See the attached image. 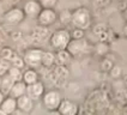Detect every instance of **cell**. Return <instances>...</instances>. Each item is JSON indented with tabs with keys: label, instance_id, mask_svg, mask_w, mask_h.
<instances>
[{
	"label": "cell",
	"instance_id": "6da1fadb",
	"mask_svg": "<svg viewBox=\"0 0 127 115\" xmlns=\"http://www.w3.org/2000/svg\"><path fill=\"white\" fill-rule=\"evenodd\" d=\"M92 16L89 8L86 7H78L72 12V25L73 28L88 30L91 28Z\"/></svg>",
	"mask_w": 127,
	"mask_h": 115
},
{
	"label": "cell",
	"instance_id": "7a4b0ae2",
	"mask_svg": "<svg viewBox=\"0 0 127 115\" xmlns=\"http://www.w3.org/2000/svg\"><path fill=\"white\" fill-rule=\"evenodd\" d=\"M71 40H72V36H71L70 31L66 29H60V30H57L52 34L49 42L52 48L55 52H58V50L66 49L68 43L71 42Z\"/></svg>",
	"mask_w": 127,
	"mask_h": 115
},
{
	"label": "cell",
	"instance_id": "3957f363",
	"mask_svg": "<svg viewBox=\"0 0 127 115\" xmlns=\"http://www.w3.org/2000/svg\"><path fill=\"white\" fill-rule=\"evenodd\" d=\"M66 49L70 52L73 58H78L90 53L91 46H90L88 40H85V37H83V38H72Z\"/></svg>",
	"mask_w": 127,
	"mask_h": 115
},
{
	"label": "cell",
	"instance_id": "277c9868",
	"mask_svg": "<svg viewBox=\"0 0 127 115\" xmlns=\"http://www.w3.org/2000/svg\"><path fill=\"white\" fill-rule=\"evenodd\" d=\"M63 100L64 98L61 96V93L58 90H49V91L44 92V95L42 96L43 107L47 110L52 112V113H57Z\"/></svg>",
	"mask_w": 127,
	"mask_h": 115
},
{
	"label": "cell",
	"instance_id": "5b68a950",
	"mask_svg": "<svg viewBox=\"0 0 127 115\" xmlns=\"http://www.w3.org/2000/svg\"><path fill=\"white\" fill-rule=\"evenodd\" d=\"M44 50L38 49V48H31L28 49L24 53V61L25 65L30 68H38L40 66H42V59Z\"/></svg>",
	"mask_w": 127,
	"mask_h": 115
},
{
	"label": "cell",
	"instance_id": "8992f818",
	"mask_svg": "<svg viewBox=\"0 0 127 115\" xmlns=\"http://www.w3.org/2000/svg\"><path fill=\"white\" fill-rule=\"evenodd\" d=\"M27 16L24 13V10L19 7H13L2 14V22L7 25H18L24 21Z\"/></svg>",
	"mask_w": 127,
	"mask_h": 115
},
{
	"label": "cell",
	"instance_id": "52a82bcc",
	"mask_svg": "<svg viewBox=\"0 0 127 115\" xmlns=\"http://www.w3.org/2000/svg\"><path fill=\"white\" fill-rule=\"evenodd\" d=\"M58 18L59 14L55 12L54 8H43L37 17V23L41 27H50L58 21Z\"/></svg>",
	"mask_w": 127,
	"mask_h": 115
},
{
	"label": "cell",
	"instance_id": "ba28073f",
	"mask_svg": "<svg viewBox=\"0 0 127 115\" xmlns=\"http://www.w3.org/2000/svg\"><path fill=\"white\" fill-rule=\"evenodd\" d=\"M23 10H24V13H25L27 17H29V18H36L37 19V17H38V14L41 13L43 7L40 4L38 0H28L24 4Z\"/></svg>",
	"mask_w": 127,
	"mask_h": 115
},
{
	"label": "cell",
	"instance_id": "9c48e42d",
	"mask_svg": "<svg viewBox=\"0 0 127 115\" xmlns=\"http://www.w3.org/2000/svg\"><path fill=\"white\" fill-rule=\"evenodd\" d=\"M58 113L61 115H77L79 113V107L73 101L64 98L61 101L59 109H58Z\"/></svg>",
	"mask_w": 127,
	"mask_h": 115
},
{
	"label": "cell",
	"instance_id": "30bf717a",
	"mask_svg": "<svg viewBox=\"0 0 127 115\" xmlns=\"http://www.w3.org/2000/svg\"><path fill=\"white\" fill-rule=\"evenodd\" d=\"M27 93L34 101H38L40 98H42V96L44 95V85H43V83L38 80L36 83L29 84L27 86Z\"/></svg>",
	"mask_w": 127,
	"mask_h": 115
},
{
	"label": "cell",
	"instance_id": "8fae6325",
	"mask_svg": "<svg viewBox=\"0 0 127 115\" xmlns=\"http://www.w3.org/2000/svg\"><path fill=\"white\" fill-rule=\"evenodd\" d=\"M34 102L35 101L32 100L28 93H25V95L17 98V106H18V109L22 113H30L34 109Z\"/></svg>",
	"mask_w": 127,
	"mask_h": 115
},
{
	"label": "cell",
	"instance_id": "7c38bea8",
	"mask_svg": "<svg viewBox=\"0 0 127 115\" xmlns=\"http://www.w3.org/2000/svg\"><path fill=\"white\" fill-rule=\"evenodd\" d=\"M0 108L4 110L5 115H10V114H14V112L18 109L17 106V98H13L11 96H6L5 100L2 101Z\"/></svg>",
	"mask_w": 127,
	"mask_h": 115
},
{
	"label": "cell",
	"instance_id": "4fadbf2b",
	"mask_svg": "<svg viewBox=\"0 0 127 115\" xmlns=\"http://www.w3.org/2000/svg\"><path fill=\"white\" fill-rule=\"evenodd\" d=\"M27 84H25V82L24 80H19V82H16L12 86V89H11V91L8 93V96H11V97H13V98H18V97H21L23 95H25L27 93Z\"/></svg>",
	"mask_w": 127,
	"mask_h": 115
},
{
	"label": "cell",
	"instance_id": "5bb4252c",
	"mask_svg": "<svg viewBox=\"0 0 127 115\" xmlns=\"http://www.w3.org/2000/svg\"><path fill=\"white\" fill-rule=\"evenodd\" d=\"M72 55L67 49L58 50L55 53V64L59 66H66L67 64H70L72 60Z\"/></svg>",
	"mask_w": 127,
	"mask_h": 115
},
{
	"label": "cell",
	"instance_id": "9a60e30c",
	"mask_svg": "<svg viewBox=\"0 0 127 115\" xmlns=\"http://www.w3.org/2000/svg\"><path fill=\"white\" fill-rule=\"evenodd\" d=\"M14 83H16V80H14L8 73L4 74V76L1 77V86H0V90L5 93V96H8V93H10V91H11V89H12V86H13Z\"/></svg>",
	"mask_w": 127,
	"mask_h": 115
},
{
	"label": "cell",
	"instance_id": "2e32d148",
	"mask_svg": "<svg viewBox=\"0 0 127 115\" xmlns=\"http://www.w3.org/2000/svg\"><path fill=\"white\" fill-rule=\"evenodd\" d=\"M23 80L25 82L27 85L38 82L40 78H38V73L36 71V68H30L29 67L28 70H25V71L23 72Z\"/></svg>",
	"mask_w": 127,
	"mask_h": 115
},
{
	"label": "cell",
	"instance_id": "e0dca14e",
	"mask_svg": "<svg viewBox=\"0 0 127 115\" xmlns=\"http://www.w3.org/2000/svg\"><path fill=\"white\" fill-rule=\"evenodd\" d=\"M17 57H18L17 53L12 48H10V47H4L2 49L0 50V58L8 61V62H12Z\"/></svg>",
	"mask_w": 127,
	"mask_h": 115
},
{
	"label": "cell",
	"instance_id": "ac0fdd59",
	"mask_svg": "<svg viewBox=\"0 0 127 115\" xmlns=\"http://www.w3.org/2000/svg\"><path fill=\"white\" fill-rule=\"evenodd\" d=\"M55 64V53L53 52H44L42 59V66L44 67H52Z\"/></svg>",
	"mask_w": 127,
	"mask_h": 115
},
{
	"label": "cell",
	"instance_id": "d6986e66",
	"mask_svg": "<svg viewBox=\"0 0 127 115\" xmlns=\"http://www.w3.org/2000/svg\"><path fill=\"white\" fill-rule=\"evenodd\" d=\"M23 70L19 68V67H16L13 65H11V67L8 68L7 73L12 77V78L16 80V82H19V80H23Z\"/></svg>",
	"mask_w": 127,
	"mask_h": 115
},
{
	"label": "cell",
	"instance_id": "ffe728a7",
	"mask_svg": "<svg viewBox=\"0 0 127 115\" xmlns=\"http://www.w3.org/2000/svg\"><path fill=\"white\" fill-rule=\"evenodd\" d=\"M59 19L61 22V24H64V25L72 24V12L70 10H64L59 14Z\"/></svg>",
	"mask_w": 127,
	"mask_h": 115
},
{
	"label": "cell",
	"instance_id": "44dd1931",
	"mask_svg": "<svg viewBox=\"0 0 127 115\" xmlns=\"http://www.w3.org/2000/svg\"><path fill=\"white\" fill-rule=\"evenodd\" d=\"M10 67H11V62H8V61H6V60H4V59L0 58V76L1 77L4 74H6Z\"/></svg>",
	"mask_w": 127,
	"mask_h": 115
},
{
	"label": "cell",
	"instance_id": "7402d4cb",
	"mask_svg": "<svg viewBox=\"0 0 127 115\" xmlns=\"http://www.w3.org/2000/svg\"><path fill=\"white\" fill-rule=\"evenodd\" d=\"M43 8H55L59 0H38Z\"/></svg>",
	"mask_w": 127,
	"mask_h": 115
},
{
	"label": "cell",
	"instance_id": "603a6c76",
	"mask_svg": "<svg viewBox=\"0 0 127 115\" xmlns=\"http://www.w3.org/2000/svg\"><path fill=\"white\" fill-rule=\"evenodd\" d=\"M71 36H72V38H83V37H85V30L74 28L71 32Z\"/></svg>",
	"mask_w": 127,
	"mask_h": 115
},
{
	"label": "cell",
	"instance_id": "cb8c5ba5",
	"mask_svg": "<svg viewBox=\"0 0 127 115\" xmlns=\"http://www.w3.org/2000/svg\"><path fill=\"white\" fill-rule=\"evenodd\" d=\"M113 61H110V60H108V59H103V61L101 62V68L103 70V71H110L112 68H113Z\"/></svg>",
	"mask_w": 127,
	"mask_h": 115
},
{
	"label": "cell",
	"instance_id": "d4e9b609",
	"mask_svg": "<svg viewBox=\"0 0 127 115\" xmlns=\"http://www.w3.org/2000/svg\"><path fill=\"white\" fill-rule=\"evenodd\" d=\"M11 65H13V66H16V67H19V68H24V66H27L25 65V61H24V58H21V57H17L16 59H14L13 61L11 62Z\"/></svg>",
	"mask_w": 127,
	"mask_h": 115
},
{
	"label": "cell",
	"instance_id": "484cf974",
	"mask_svg": "<svg viewBox=\"0 0 127 115\" xmlns=\"http://www.w3.org/2000/svg\"><path fill=\"white\" fill-rule=\"evenodd\" d=\"M94 32H95L97 36L107 32L106 25H104V24H97V25H95V27H94Z\"/></svg>",
	"mask_w": 127,
	"mask_h": 115
},
{
	"label": "cell",
	"instance_id": "4316f807",
	"mask_svg": "<svg viewBox=\"0 0 127 115\" xmlns=\"http://www.w3.org/2000/svg\"><path fill=\"white\" fill-rule=\"evenodd\" d=\"M109 72H110V76H112L113 78H119L121 76V68L119 66H113V68Z\"/></svg>",
	"mask_w": 127,
	"mask_h": 115
},
{
	"label": "cell",
	"instance_id": "83f0119b",
	"mask_svg": "<svg viewBox=\"0 0 127 115\" xmlns=\"http://www.w3.org/2000/svg\"><path fill=\"white\" fill-rule=\"evenodd\" d=\"M5 97H6V96H5V93H4L2 91H1V90H0V106H1L2 101L5 100Z\"/></svg>",
	"mask_w": 127,
	"mask_h": 115
},
{
	"label": "cell",
	"instance_id": "f1b7e54d",
	"mask_svg": "<svg viewBox=\"0 0 127 115\" xmlns=\"http://www.w3.org/2000/svg\"><path fill=\"white\" fill-rule=\"evenodd\" d=\"M122 16H124V19L127 22V6L124 8V11H122Z\"/></svg>",
	"mask_w": 127,
	"mask_h": 115
},
{
	"label": "cell",
	"instance_id": "f546056e",
	"mask_svg": "<svg viewBox=\"0 0 127 115\" xmlns=\"http://www.w3.org/2000/svg\"><path fill=\"white\" fill-rule=\"evenodd\" d=\"M122 30H124V35H125V37L127 38V22H126V24L124 25V29H122Z\"/></svg>",
	"mask_w": 127,
	"mask_h": 115
},
{
	"label": "cell",
	"instance_id": "4dcf8cb0",
	"mask_svg": "<svg viewBox=\"0 0 127 115\" xmlns=\"http://www.w3.org/2000/svg\"><path fill=\"white\" fill-rule=\"evenodd\" d=\"M0 86H1V76H0Z\"/></svg>",
	"mask_w": 127,
	"mask_h": 115
},
{
	"label": "cell",
	"instance_id": "1f68e13d",
	"mask_svg": "<svg viewBox=\"0 0 127 115\" xmlns=\"http://www.w3.org/2000/svg\"><path fill=\"white\" fill-rule=\"evenodd\" d=\"M125 82H126V83H127V76H126V77H125Z\"/></svg>",
	"mask_w": 127,
	"mask_h": 115
}]
</instances>
